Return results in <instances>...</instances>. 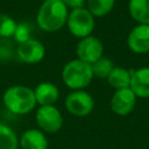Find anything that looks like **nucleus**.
<instances>
[{"label": "nucleus", "mask_w": 149, "mask_h": 149, "mask_svg": "<svg viewBox=\"0 0 149 149\" xmlns=\"http://www.w3.org/2000/svg\"><path fill=\"white\" fill-rule=\"evenodd\" d=\"M68 15V7L62 0H44L37 12L36 22L42 30L52 33L66 24Z\"/></svg>", "instance_id": "nucleus-1"}, {"label": "nucleus", "mask_w": 149, "mask_h": 149, "mask_svg": "<svg viewBox=\"0 0 149 149\" xmlns=\"http://www.w3.org/2000/svg\"><path fill=\"white\" fill-rule=\"evenodd\" d=\"M3 104L14 114H27L36 106L35 93L31 88L22 85L8 87L3 93Z\"/></svg>", "instance_id": "nucleus-2"}, {"label": "nucleus", "mask_w": 149, "mask_h": 149, "mask_svg": "<svg viewBox=\"0 0 149 149\" xmlns=\"http://www.w3.org/2000/svg\"><path fill=\"white\" fill-rule=\"evenodd\" d=\"M64 84L72 90H81L86 87L93 79L91 64L80 59H72L65 64L62 71Z\"/></svg>", "instance_id": "nucleus-3"}, {"label": "nucleus", "mask_w": 149, "mask_h": 149, "mask_svg": "<svg viewBox=\"0 0 149 149\" xmlns=\"http://www.w3.org/2000/svg\"><path fill=\"white\" fill-rule=\"evenodd\" d=\"M66 26L69 31L79 38L91 35L94 29V16L87 8L78 7L71 9L68 15Z\"/></svg>", "instance_id": "nucleus-4"}, {"label": "nucleus", "mask_w": 149, "mask_h": 149, "mask_svg": "<svg viewBox=\"0 0 149 149\" xmlns=\"http://www.w3.org/2000/svg\"><path fill=\"white\" fill-rule=\"evenodd\" d=\"M65 107L73 115L85 116L92 112L94 100L90 93L81 90H76L66 97Z\"/></svg>", "instance_id": "nucleus-5"}, {"label": "nucleus", "mask_w": 149, "mask_h": 149, "mask_svg": "<svg viewBox=\"0 0 149 149\" xmlns=\"http://www.w3.org/2000/svg\"><path fill=\"white\" fill-rule=\"evenodd\" d=\"M38 127L47 133H56L63 126V116L54 105L41 106L36 112Z\"/></svg>", "instance_id": "nucleus-6"}, {"label": "nucleus", "mask_w": 149, "mask_h": 149, "mask_svg": "<svg viewBox=\"0 0 149 149\" xmlns=\"http://www.w3.org/2000/svg\"><path fill=\"white\" fill-rule=\"evenodd\" d=\"M104 45L102 42L92 35L80 38L77 44V56L78 59L86 62L88 64L94 63L100 57H102Z\"/></svg>", "instance_id": "nucleus-7"}, {"label": "nucleus", "mask_w": 149, "mask_h": 149, "mask_svg": "<svg viewBox=\"0 0 149 149\" xmlns=\"http://www.w3.org/2000/svg\"><path fill=\"white\" fill-rule=\"evenodd\" d=\"M136 98L130 87L116 90L111 99V108L118 115H128L135 107Z\"/></svg>", "instance_id": "nucleus-8"}, {"label": "nucleus", "mask_w": 149, "mask_h": 149, "mask_svg": "<svg viewBox=\"0 0 149 149\" xmlns=\"http://www.w3.org/2000/svg\"><path fill=\"white\" fill-rule=\"evenodd\" d=\"M44 55H45L44 45L35 38H29L28 41L20 43L17 47L19 58L28 64H35L41 62Z\"/></svg>", "instance_id": "nucleus-9"}, {"label": "nucleus", "mask_w": 149, "mask_h": 149, "mask_svg": "<svg viewBox=\"0 0 149 149\" xmlns=\"http://www.w3.org/2000/svg\"><path fill=\"white\" fill-rule=\"evenodd\" d=\"M128 48L135 54L149 52V24H137L128 34Z\"/></svg>", "instance_id": "nucleus-10"}, {"label": "nucleus", "mask_w": 149, "mask_h": 149, "mask_svg": "<svg viewBox=\"0 0 149 149\" xmlns=\"http://www.w3.org/2000/svg\"><path fill=\"white\" fill-rule=\"evenodd\" d=\"M132 91L139 98H149V66L132 71Z\"/></svg>", "instance_id": "nucleus-11"}, {"label": "nucleus", "mask_w": 149, "mask_h": 149, "mask_svg": "<svg viewBox=\"0 0 149 149\" xmlns=\"http://www.w3.org/2000/svg\"><path fill=\"white\" fill-rule=\"evenodd\" d=\"M35 98H36V102L41 106H48V105H54L58 97H59V92L56 85H54L52 83L45 81V83H41L35 90Z\"/></svg>", "instance_id": "nucleus-12"}, {"label": "nucleus", "mask_w": 149, "mask_h": 149, "mask_svg": "<svg viewBox=\"0 0 149 149\" xmlns=\"http://www.w3.org/2000/svg\"><path fill=\"white\" fill-rule=\"evenodd\" d=\"M20 146L22 149H48V141L41 130L28 129L21 135Z\"/></svg>", "instance_id": "nucleus-13"}, {"label": "nucleus", "mask_w": 149, "mask_h": 149, "mask_svg": "<svg viewBox=\"0 0 149 149\" xmlns=\"http://www.w3.org/2000/svg\"><path fill=\"white\" fill-rule=\"evenodd\" d=\"M128 12L139 24H149V0H129Z\"/></svg>", "instance_id": "nucleus-14"}, {"label": "nucleus", "mask_w": 149, "mask_h": 149, "mask_svg": "<svg viewBox=\"0 0 149 149\" xmlns=\"http://www.w3.org/2000/svg\"><path fill=\"white\" fill-rule=\"evenodd\" d=\"M130 79H132V71L126 70V69L120 68V66H114L113 70L107 76L108 84L115 90L129 87L130 86Z\"/></svg>", "instance_id": "nucleus-15"}, {"label": "nucleus", "mask_w": 149, "mask_h": 149, "mask_svg": "<svg viewBox=\"0 0 149 149\" xmlns=\"http://www.w3.org/2000/svg\"><path fill=\"white\" fill-rule=\"evenodd\" d=\"M115 0H87V9L94 17H102L111 13Z\"/></svg>", "instance_id": "nucleus-16"}, {"label": "nucleus", "mask_w": 149, "mask_h": 149, "mask_svg": "<svg viewBox=\"0 0 149 149\" xmlns=\"http://www.w3.org/2000/svg\"><path fill=\"white\" fill-rule=\"evenodd\" d=\"M17 137L12 128L0 123V149H17Z\"/></svg>", "instance_id": "nucleus-17"}, {"label": "nucleus", "mask_w": 149, "mask_h": 149, "mask_svg": "<svg viewBox=\"0 0 149 149\" xmlns=\"http://www.w3.org/2000/svg\"><path fill=\"white\" fill-rule=\"evenodd\" d=\"M91 66H92L93 77H97V78H107V76L109 74V72L113 70L114 64H113V62L109 58L100 57L98 61H95L94 63H92Z\"/></svg>", "instance_id": "nucleus-18"}, {"label": "nucleus", "mask_w": 149, "mask_h": 149, "mask_svg": "<svg viewBox=\"0 0 149 149\" xmlns=\"http://www.w3.org/2000/svg\"><path fill=\"white\" fill-rule=\"evenodd\" d=\"M17 22L7 14L0 13V38H9L14 36Z\"/></svg>", "instance_id": "nucleus-19"}, {"label": "nucleus", "mask_w": 149, "mask_h": 149, "mask_svg": "<svg viewBox=\"0 0 149 149\" xmlns=\"http://www.w3.org/2000/svg\"><path fill=\"white\" fill-rule=\"evenodd\" d=\"M31 35V26L27 22H20L17 23L16 26V29H15V33H14V40L20 44L22 42H26L28 41Z\"/></svg>", "instance_id": "nucleus-20"}, {"label": "nucleus", "mask_w": 149, "mask_h": 149, "mask_svg": "<svg viewBox=\"0 0 149 149\" xmlns=\"http://www.w3.org/2000/svg\"><path fill=\"white\" fill-rule=\"evenodd\" d=\"M13 56V44L8 38H0V61H7Z\"/></svg>", "instance_id": "nucleus-21"}, {"label": "nucleus", "mask_w": 149, "mask_h": 149, "mask_svg": "<svg viewBox=\"0 0 149 149\" xmlns=\"http://www.w3.org/2000/svg\"><path fill=\"white\" fill-rule=\"evenodd\" d=\"M68 8H78V7H84V2L85 0H62Z\"/></svg>", "instance_id": "nucleus-22"}]
</instances>
